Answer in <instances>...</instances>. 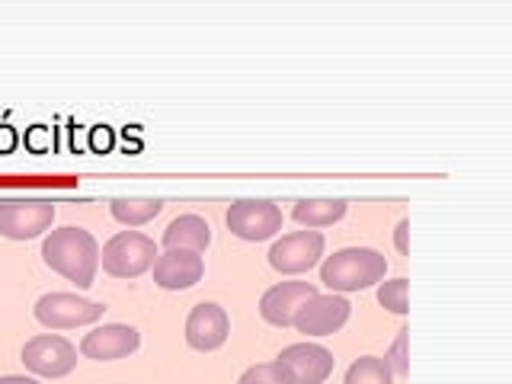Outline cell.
<instances>
[{"label": "cell", "mask_w": 512, "mask_h": 384, "mask_svg": "<svg viewBox=\"0 0 512 384\" xmlns=\"http://www.w3.org/2000/svg\"><path fill=\"white\" fill-rule=\"evenodd\" d=\"M407 336H410V330L404 327V330H397V340H394V346H391V352L384 359H388V365H391V372L397 375V378H407V372H410V362H407Z\"/></svg>", "instance_id": "21"}, {"label": "cell", "mask_w": 512, "mask_h": 384, "mask_svg": "<svg viewBox=\"0 0 512 384\" xmlns=\"http://www.w3.org/2000/svg\"><path fill=\"white\" fill-rule=\"evenodd\" d=\"M106 304L100 301H87L71 292H48L36 301V320L48 330H71V327H84L96 324L103 317Z\"/></svg>", "instance_id": "4"}, {"label": "cell", "mask_w": 512, "mask_h": 384, "mask_svg": "<svg viewBox=\"0 0 512 384\" xmlns=\"http://www.w3.org/2000/svg\"><path fill=\"white\" fill-rule=\"evenodd\" d=\"M317 295V285L314 282H279L263 292L260 298V314L266 324L272 327H292V317L301 308L304 301Z\"/></svg>", "instance_id": "14"}, {"label": "cell", "mask_w": 512, "mask_h": 384, "mask_svg": "<svg viewBox=\"0 0 512 384\" xmlns=\"http://www.w3.org/2000/svg\"><path fill=\"white\" fill-rule=\"evenodd\" d=\"M42 260L77 288H90L100 269V244L84 228H58L42 240Z\"/></svg>", "instance_id": "1"}, {"label": "cell", "mask_w": 512, "mask_h": 384, "mask_svg": "<svg viewBox=\"0 0 512 384\" xmlns=\"http://www.w3.org/2000/svg\"><path fill=\"white\" fill-rule=\"evenodd\" d=\"M141 346V333L128 324H103L93 327L84 340H80V352L93 362H116L132 356V352Z\"/></svg>", "instance_id": "12"}, {"label": "cell", "mask_w": 512, "mask_h": 384, "mask_svg": "<svg viewBox=\"0 0 512 384\" xmlns=\"http://www.w3.org/2000/svg\"><path fill=\"white\" fill-rule=\"evenodd\" d=\"M154 260H157V244L148 234L138 231H119L100 250L103 269L116 279H138L141 272H148L154 266Z\"/></svg>", "instance_id": "3"}, {"label": "cell", "mask_w": 512, "mask_h": 384, "mask_svg": "<svg viewBox=\"0 0 512 384\" xmlns=\"http://www.w3.org/2000/svg\"><path fill=\"white\" fill-rule=\"evenodd\" d=\"M324 256V234L320 231H295L276 240L269 250V266L282 272V276H298L317 266V260Z\"/></svg>", "instance_id": "8"}, {"label": "cell", "mask_w": 512, "mask_h": 384, "mask_svg": "<svg viewBox=\"0 0 512 384\" xmlns=\"http://www.w3.org/2000/svg\"><path fill=\"white\" fill-rule=\"evenodd\" d=\"M0 384H39V381L26 375H0Z\"/></svg>", "instance_id": "23"}, {"label": "cell", "mask_w": 512, "mask_h": 384, "mask_svg": "<svg viewBox=\"0 0 512 384\" xmlns=\"http://www.w3.org/2000/svg\"><path fill=\"white\" fill-rule=\"evenodd\" d=\"M208 244H212V228L208 221L199 215H180L167 224L164 231V247L167 250H196L202 253Z\"/></svg>", "instance_id": "15"}, {"label": "cell", "mask_w": 512, "mask_h": 384, "mask_svg": "<svg viewBox=\"0 0 512 384\" xmlns=\"http://www.w3.org/2000/svg\"><path fill=\"white\" fill-rule=\"evenodd\" d=\"M407 231H410V221H397V228H394V244H397V253L400 256H407Z\"/></svg>", "instance_id": "22"}, {"label": "cell", "mask_w": 512, "mask_h": 384, "mask_svg": "<svg viewBox=\"0 0 512 384\" xmlns=\"http://www.w3.org/2000/svg\"><path fill=\"white\" fill-rule=\"evenodd\" d=\"M228 333H231V317L215 301L196 304L186 317V343L199 352H212V349L224 346Z\"/></svg>", "instance_id": "11"}, {"label": "cell", "mask_w": 512, "mask_h": 384, "mask_svg": "<svg viewBox=\"0 0 512 384\" xmlns=\"http://www.w3.org/2000/svg\"><path fill=\"white\" fill-rule=\"evenodd\" d=\"M23 365L39 378H64L77 368V349L71 340H64L58 333L32 336L20 352Z\"/></svg>", "instance_id": "5"}, {"label": "cell", "mask_w": 512, "mask_h": 384, "mask_svg": "<svg viewBox=\"0 0 512 384\" xmlns=\"http://www.w3.org/2000/svg\"><path fill=\"white\" fill-rule=\"evenodd\" d=\"M276 362L288 372L292 384H324L333 375V365H336L333 352L327 346H320V343H292V346H285Z\"/></svg>", "instance_id": "10"}, {"label": "cell", "mask_w": 512, "mask_h": 384, "mask_svg": "<svg viewBox=\"0 0 512 384\" xmlns=\"http://www.w3.org/2000/svg\"><path fill=\"white\" fill-rule=\"evenodd\" d=\"M378 301L388 308L391 314H407V279H391V282H381L378 288Z\"/></svg>", "instance_id": "20"}, {"label": "cell", "mask_w": 512, "mask_h": 384, "mask_svg": "<svg viewBox=\"0 0 512 384\" xmlns=\"http://www.w3.org/2000/svg\"><path fill=\"white\" fill-rule=\"evenodd\" d=\"M349 202L346 199H301L292 208V218L304 228H327V224H336L346 215Z\"/></svg>", "instance_id": "16"}, {"label": "cell", "mask_w": 512, "mask_h": 384, "mask_svg": "<svg viewBox=\"0 0 512 384\" xmlns=\"http://www.w3.org/2000/svg\"><path fill=\"white\" fill-rule=\"evenodd\" d=\"M388 272V260L372 250V247H346L327 256L324 266H320V282H324L330 292H362V288L375 285L384 279Z\"/></svg>", "instance_id": "2"}, {"label": "cell", "mask_w": 512, "mask_h": 384, "mask_svg": "<svg viewBox=\"0 0 512 384\" xmlns=\"http://www.w3.org/2000/svg\"><path fill=\"white\" fill-rule=\"evenodd\" d=\"M343 384H394V372L388 359L381 356H362L346 368Z\"/></svg>", "instance_id": "18"}, {"label": "cell", "mask_w": 512, "mask_h": 384, "mask_svg": "<svg viewBox=\"0 0 512 384\" xmlns=\"http://www.w3.org/2000/svg\"><path fill=\"white\" fill-rule=\"evenodd\" d=\"M224 221L240 240H266L282 231V208L269 199H234Z\"/></svg>", "instance_id": "6"}, {"label": "cell", "mask_w": 512, "mask_h": 384, "mask_svg": "<svg viewBox=\"0 0 512 384\" xmlns=\"http://www.w3.org/2000/svg\"><path fill=\"white\" fill-rule=\"evenodd\" d=\"M352 314V304L343 295H314L301 304L292 317V327H298V333H308V336H330L340 327H346V320Z\"/></svg>", "instance_id": "9"}, {"label": "cell", "mask_w": 512, "mask_h": 384, "mask_svg": "<svg viewBox=\"0 0 512 384\" xmlns=\"http://www.w3.org/2000/svg\"><path fill=\"white\" fill-rule=\"evenodd\" d=\"M154 285L167 292H183V288L199 285L205 276V260L196 250H167L154 260Z\"/></svg>", "instance_id": "13"}, {"label": "cell", "mask_w": 512, "mask_h": 384, "mask_svg": "<svg viewBox=\"0 0 512 384\" xmlns=\"http://www.w3.org/2000/svg\"><path fill=\"white\" fill-rule=\"evenodd\" d=\"M164 202L160 199H112L109 212L116 221L128 224V228H138V224H148L151 218L160 215Z\"/></svg>", "instance_id": "17"}, {"label": "cell", "mask_w": 512, "mask_h": 384, "mask_svg": "<svg viewBox=\"0 0 512 384\" xmlns=\"http://www.w3.org/2000/svg\"><path fill=\"white\" fill-rule=\"evenodd\" d=\"M237 384H292V378H288V372L279 362H260L250 365Z\"/></svg>", "instance_id": "19"}, {"label": "cell", "mask_w": 512, "mask_h": 384, "mask_svg": "<svg viewBox=\"0 0 512 384\" xmlns=\"http://www.w3.org/2000/svg\"><path fill=\"white\" fill-rule=\"evenodd\" d=\"M55 205L48 199H7L0 202V234L10 240H29L52 228Z\"/></svg>", "instance_id": "7"}]
</instances>
